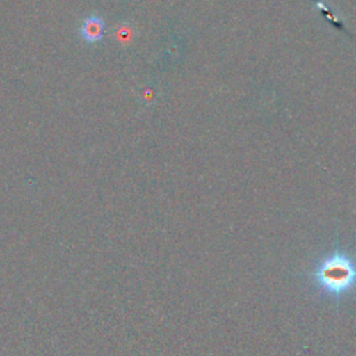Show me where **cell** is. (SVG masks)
I'll return each mask as SVG.
<instances>
[{"instance_id": "7a4b0ae2", "label": "cell", "mask_w": 356, "mask_h": 356, "mask_svg": "<svg viewBox=\"0 0 356 356\" xmlns=\"http://www.w3.org/2000/svg\"><path fill=\"white\" fill-rule=\"evenodd\" d=\"M104 32V21L100 17H88L81 25V36L89 43L102 40Z\"/></svg>"}, {"instance_id": "6da1fadb", "label": "cell", "mask_w": 356, "mask_h": 356, "mask_svg": "<svg viewBox=\"0 0 356 356\" xmlns=\"http://www.w3.org/2000/svg\"><path fill=\"white\" fill-rule=\"evenodd\" d=\"M312 278L325 295L341 298L356 288V261L348 253L335 250L317 263Z\"/></svg>"}]
</instances>
